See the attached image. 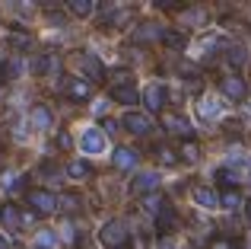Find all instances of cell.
<instances>
[{
	"mask_svg": "<svg viewBox=\"0 0 251 249\" xmlns=\"http://www.w3.org/2000/svg\"><path fill=\"white\" fill-rule=\"evenodd\" d=\"M220 208H226V211H239V208H242V195L235 192V188L223 192V195H220Z\"/></svg>",
	"mask_w": 251,
	"mask_h": 249,
	"instance_id": "obj_21",
	"label": "cell"
},
{
	"mask_svg": "<svg viewBox=\"0 0 251 249\" xmlns=\"http://www.w3.org/2000/svg\"><path fill=\"white\" fill-rule=\"evenodd\" d=\"M162 124H166L169 134H178V137H184V141H191V134H194V128H191V122L184 119V115H166Z\"/></svg>",
	"mask_w": 251,
	"mask_h": 249,
	"instance_id": "obj_8",
	"label": "cell"
},
{
	"mask_svg": "<svg viewBox=\"0 0 251 249\" xmlns=\"http://www.w3.org/2000/svg\"><path fill=\"white\" fill-rule=\"evenodd\" d=\"M178 154H181V160H184V163H197V160H201V147H197L194 141H184Z\"/></svg>",
	"mask_w": 251,
	"mask_h": 249,
	"instance_id": "obj_26",
	"label": "cell"
},
{
	"mask_svg": "<svg viewBox=\"0 0 251 249\" xmlns=\"http://www.w3.org/2000/svg\"><path fill=\"white\" fill-rule=\"evenodd\" d=\"M0 220H3V230L16 233L19 227H23V214H19L16 205H3V211H0Z\"/></svg>",
	"mask_w": 251,
	"mask_h": 249,
	"instance_id": "obj_11",
	"label": "cell"
},
{
	"mask_svg": "<svg viewBox=\"0 0 251 249\" xmlns=\"http://www.w3.org/2000/svg\"><path fill=\"white\" fill-rule=\"evenodd\" d=\"M220 90H223V96H229V99H245V96H248V87H245V80H242L239 74L223 77V80H220Z\"/></svg>",
	"mask_w": 251,
	"mask_h": 249,
	"instance_id": "obj_5",
	"label": "cell"
},
{
	"mask_svg": "<svg viewBox=\"0 0 251 249\" xmlns=\"http://www.w3.org/2000/svg\"><path fill=\"white\" fill-rule=\"evenodd\" d=\"M226 64L235 67V70L245 67V64H248V48H245V45H232V48L226 51Z\"/></svg>",
	"mask_w": 251,
	"mask_h": 249,
	"instance_id": "obj_14",
	"label": "cell"
},
{
	"mask_svg": "<svg viewBox=\"0 0 251 249\" xmlns=\"http://www.w3.org/2000/svg\"><path fill=\"white\" fill-rule=\"evenodd\" d=\"M80 67L89 74V80H102L105 77V64L99 61L96 55H80Z\"/></svg>",
	"mask_w": 251,
	"mask_h": 249,
	"instance_id": "obj_12",
	"label": "cell"
},
{
	"mask_svg": "<svg viewBox=\"0 0 251 249\" xmlns=\"http://www.w3.org/2000/svg\"><path fill=\"white\" fill-rule=\"evenodd\" d=\"M124 249H127V246H124Z\"/></svg>",
	"mask_w": 251,
	"mask_h": 249,
	"instance_id": "obj_38",
	"label": "cell"
},
{
	"mask_svg": "<svg viewBox=\"0 0 251 249\" xmlns=\"http://www.w3.org/2000/svg\"><path fill=\"white\" fill-rule=\"evenodd\" d=\"M166 99H169V90L162 87V83H150V87L143 90V102H147L150 112H162V109H166Z\"/></svg>",
	"mask_w": 251,
	"mask_h": 249,
	"instance_id": "obj_3",
	"label": "cell"
},
{
	"mask_svg": "<svg viewBox=\"0 0 251 249\" xmlns=\"http://www.w3.org/2000/svg\"><path fill=\"white\" fill-rule=\"evenodd\" d=\"M54 233L51 230H38V237H35V249H54Z\"/></svg>",
	"mask_w": 251,
	"mask_h": 249,
	"instance_id": "obj_28",
	"label": "cell"
},
{
	"mask_svg": "<svg viewBox=\"0 0 251 249\" xmlns=\"http://www.w3.org/2000/svg\"><path fill=\"white\" fill-rule=\"evenodd\" d=\"M67 10L74 13V16H89V13L96 10V3H92V0H70Z\"/></svg>",
	"mask_w": 251,
	"mask_h": 249,
	"instance_id": "obj_25",
	"label": "cell"
},
{
	"mask_svg": "<svg viewBox=\"0 0 251 249\" xmlns=\"http://www.w3.org/2000/svg\"><path fill=\"white\" fill-rule=\"evenodd\" d=\"M159 188V173H137L134 182H130V192L134 195H150Z\"/></svg>",
	"mask_w": 251,
	"mask_h": 249,
	"instance_id": "obj_6",
	"label": "cell"
},
{
	"mask_svg": "<svg viewBox=\"0 0 251 249\" xmlns=\"http://www.w3.org/2000/svg\"><path fill=\"white\" fill-rule=\"evenodd\" d=\"M25 198H29L32 211H35V214H45V218H48V214H54L57 208H61V205H57V195L48 192V188H32Z\"/></svg>",
	"mask_w": 251,
	"mask_h": 249,
	"instance_id": "obj_2",
	"label": "cell"
},
{
	"mask_svg": "<svg viewBox=\"0 0 251 249\" xmlns=\"http://www.w3.org/2000/svg\"><path fill=\"white\" fill-rule=\"evenodd\" d=\"M32 124H35L38 131H48L51 124H54V115H51V109L45 106V102H38V106L32 109Z\"/></svg>",
	"mask_w": 251,
	"mask_h": 249,
	"instance_id": "obj_13",
	"label": "cell"
},
{
	"mask_svg": "<svg viewBox=\"0 0 251 249\" xmlns=\"http://www.w3.org/2000/svg\"><path fill=\"white\" fill-rule=\"evenodd\" d=\"M156 227H159L162 233H169L172 227H175V211H172V208H166V211H162L159 218H156Z\"/></svg>",
	"mask_w": 251,
	"mask_h": 249,
	"instance_id": "obj_27",
	"label": "cell"
},
{
	"mask_svg": "<svg viewBox=\"0 0 251 249\" xmlns=\"http://www.w3.org/2000/svg\"><path fill=\"white\" fill-rule=\"evenodd\" d=\"M166 208H169V205H166V198H162V195H147V198H143V211L156 214V218H159Z\"/></svg>",
	"mask_w": 251,
	"mask_h": 249,
	"instance_id": "obj_20",
	"label": "cell"
},
{
	"mask_svg": "<svg viewBox=\"0 0 251 249\" xmlns=\"http://www.w3.org/2000/svg\"><path fill=\"white\" fill-rule=\"evenodd\" d=\"M159 249H175V243H172L169 237H162V240H159Z\"/></svg>",
	"mask_w": 251,
	"mask_h": 249,
	"instance_id": "obj_34",
	"label": "cell"
},
{
	"mask_svg": "<svg viewBox=\"0 0 251 249\" xmlns=\"http://www.w3.org/2000/svg\"><path fill=\"white\" fill-rule=\"evenodd\" d=\"M57 147H61V150H70V147H74V137H70L67 131H61V134H57Z\"/></svg>",
	"mask_w": 251,
	"mask_h": 249,
	"instance_id": "obj_33",
	"label": "cell"
},
{
	"mask_svg": "<svg viewBox=\"0 0 251 249\" xmlns=\"http://www.w3.org/2000/svg\"><path fill=\"white\" fill-rule=\"evenodd\" d=\"M248 220H251V201H248Z\"/></svg>",
	"mask_w": 251,
	"mask_h": 249,
	"instance_id": "obj_37",
	"label": "cell"
},
{
	"mask_svg": "<svg viewBox=\"0 0 251 249\" xmlns=\"http://www.w3.org/2000/svg\"><path fill=\"white\" fill-rule=\"evenodd\" d=\"M134 38H137V42H153V38H162V29L156 23H143L140 29L134 32Z\"/></svg>",
	"mask_w": 251,
	"mask_h": 249,
	"instance_id": "obj_18",
	"label": "cell"
},
{
	"mask_svg": "<svg viewBox=\"0 0 251 249\" xmlns=\"http://www.w3.org/2000/svg\"><path fill=\"white\" fill-rule=\"evenodd\" d=\"M99 240H102L108 249H124L130 240V230L124 220H108V224L102 227V233H99Z\"/></svg>",
	"mask_w": 251,
	"mask_h": 249,
	"instance_id": "obj_1",
	"label": "cell"
},
{
	"mask_svg": "<svg viewBox=\"0 0 251 249\" xmlns=\"http://www.w3.org/2000/svg\"><path fill=\"white\" fill-rule=\"evenodd\" d=\"M197 112H201L203 119H216V115L223 112V102H216L213 96H203V99L197 102Z\"/></svg>",
	"mask_w": 251,
	"mask_h": 249,
	"instance_id": "obj_17",
	"label": "cell"
},
{
	"mask_svg": "<svg viewBox=\"0 0 251 249\" xmlns=\"http://www.w3.org/2000/svg\"><path fill=\"white\" fill-rule=\"evenodd\" d=\"M162 42H166L169 48H181V45H184V35H181V32H162Z\"/></svg>",
	"mask_w": 251,
	"mask_h": 249,
	"instance_id": "obj_29",
	"label": "cell"
},
{
	"mask_svg": "<svg viewBox=\"0 0 251 249\" xmlns=\"http://www.w3.org/2000/svg\"><path fill=\"white\" fill-rule=\"evenodd\" d=\"M19 74H23V61H19V58H3V61H0V77H3V80H16Z\"/></svg>",
	"mask_w": 251,
	"mask_h": 249,
	"instance_id": "obj_15",
	"label": "cell"
},
{
	"mask_svg": "<svg viewBox=\"0 0 251 249\" xmlns=\"http://www.w3.org/2000/svg\"><path fill=\"white\" fill-rule=\"evenodd\" d=\"M213 179L220 182V186H226V192H229V188H232L235 182H239V176H235V173H232V169H229V166H220V169H216V173H213Z\"/></svg>",
	"mask_w": 251,
	"mask_h": 249,
	"instance_id": "obj_23",
	"label": "cell"
},
{
	"mask_svg": "<svg viewBox=\"0 0 251 249\" xmlns=\"http://www.w3.org/2000/svg\"><path fill=\"white\" fill-rule=\"evenodd\" d=\"M111 96H115L118 102H124V106H134V102L140 99V96H137V90L130 87V83H127V87H115V90H111Z\"/></svg>",
	"mask_w": 251,
	"mask_h": 249,
	"instance_id": "obj_19",
	"label": "cell"
},
{
	"mask_svg": "<svg viewBox=\"0 0 251 249\" xmlns=\"http://www.w3.org/2000/svg\"><path fill=\"white\" fill-rule=\"evenodd\" d=\"M121 124L130 131V134H137V137H143V134L153 131V122H150V115H143V112H124Z\"/></svg>",
	"mask_w": 251,
	"mask_h": 249,
	"instance_id": "obj_4",
	"label": "cell"
},
{
	"mask_svg": "<svg viewBox=\"0 0 251 249\" xmlns=\"http://www.w3.org/2000/svg\"><path fill=\"white\" fill-rule=\"evenodd\" d=\"M57 205H61V211H80V205H83V198L76 192H67V195H61V198H57Z\"/></svg>",
	"mask_w": 251,
	"mask_h": 249,
	"instance_id": "obj_22",
	"label": "cell"
},
{
	"mask_svg": "<svg viewBox=\"0 0 251 249\" xmlns=\"http://www.w3.org/2000/svg\"><path fill=\"white\" fill-rule=\"evenodd\" d=\"M67 176H74V179H86V176H92V166L86 160H74L67 166Z\"/></svg>",
	"mask_w": 251,
	"mask_h": 249,
	"instance_id": "obj_24",
	"label": "cell"
},
{
	"mask_svg": "<svg viewBox=\"0 0 251 249\" xmlns=\"http://www.w3.org/2000/svg\"><path fill=\"white\" fill-rule=\"evenodd\" d=\"M10 45L13 48H25V45H29V35H25V32H10Z\"/></svg>",
	"mask_w": 251,
	"mask_h": 249,
	"instance_id": "obj_30",
	"label": "cell"
},
{
	"mask_svg": "<svg viewBox=\"0 0 251 249\" xmlns=\"http://www.w3.org/2000/svg\"><path fill=\"white\" fill-rule=\"evenodd\" d=\"M156 154H159V163H166V166H172V163H178V156L172 154L169 147H159V150H156Z\"/></svg>",
	"mask_w": 251,
	"mask_h": 249,
	"instance_id": "obj_31",
	"label": "cell"
},
{
	"mask_svg": "<svg viewBox=\"0 0 251 249\" xmlns=\"http://www.w3.org/2000/svg\"><path fill=\"white\" fill-rule=\"evenodd\" d=\"M111 163H115V169H134L137 163H140V154H137L134 147H118L115 154H111Z\"/></svg>",
	"mask_w": 251,
	"mask_h": 249,
	"instance_id": "obj_9",
	"label": "cell"
},
{
	"mask_svg": "<svg viewBox=\"0 0 251 249\" xmlns=\"http://www.w3.org/2000/svg\"><path fill=\"white\" fill-rule=\"evenodd\" d=\"M89 93H92V87L86 80H70L67 83V96H70V99H76V102L89 99Z\"/></svg>",
	"mask_w": 251,
	"mask_h": 249,
	"instance_id": "obj_16",
	"label": "cell"
},
{
	"mask_svg": "<svg viewBox=\"0 0 251 249\" xmlns=\"http://www.w3.org/2000/svg\"><path fill=\"white\" fill-rule=\"evenodd\" d=\"M0 249H10V243H6V240H3V237H0Z\"/></svg>",
	"mask_w": 251,
	"mask_h": 249,
	"instance_id": "obj_36",
	"label": "cell"
},
{
	"mask_svg": "<svg viewBox=\"0 0 251 249\" xmlns=\"http://www.w3.org/2000/svg\"><path fill=\"white\" fill-rule=\"evenodd\" d=\"M194 205L213 211V208H220V195H216L213 188H207V186H197V188H194Z\"/></svg>",
	"mask_w": 251,
	"mask_h": 249,
	"instance_id": "obj_10",
	"label": "cell"
},
{
	"mask_svg": "<svg viewBox=\"0 0 251 249\" xmlns=\"http://www.w3.org/2000/svg\"><path fill=\"white\" fill-rule=\"evenodd\" d=\"M102 128H105V131H108V134H115V131H118V122H105V124H102Z\"/></svg>",
	"mask_w": 251,
	"mask_h": 249,
	"instance_id": "obj_35",
	"label": "cell"
},
{
	"mask_svg": "<svg viewBox=\"0 0 251 249\" xmlns=\"http://www.w3.org/2000/svg\"><path fill=\"white\" fill-rule=\"evenodd\" d=\"M210 249H239V243H235V240H213Z\"/></svg>",
	"mask_w": 251,
	"mask_h": 249,
	"instance_id": "obj_32",
	"label": "cell"
},
{
	"mask_svg": "<svg viewBox=\"0 0 251 249\" xmlns=\"http://www.w3.org/2000/svg\"><path fill=\"white\" fill-rule=\"evenodd\" d=\"M80 147H83V154H102L105 150V134L99 128H86L83 137H80Z\"/></svg>",
	"mask_w": 251,
	"mask_h": 249,
	"instance_id": "obj_7",
	"label": "cell"
}]
</instances>
